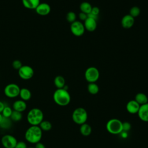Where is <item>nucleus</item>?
I'll use <instances>...</instances> for the list:
<instances>
[{
    "mask_svg": "<svg viewBox=\"0 0 148 148\" xmlns=\"http://www.w3.org/2000/svg\"><path fill=\"white\" fill-rule=\"evenodd\" d=\"M54 84L57 88H63L65 86V79L62 76H57L54 78Z\"/></svg>",
    "mask_w": 148,
    "mask_h": 148,
    "instance_id": "412c9836",
    "label": "nucleus"
},
{
    "mask_svg": "<svg viewBox=\"0 0 148 148\" xmlns=\"http://www.w3.org/2000/svg\"><path fill=\"white\" fill-rule=\"evenodd\" d=\"M72 119L75 123L80 125L86 123L88 119L87 112L84 108L78 107L73 111Z\"/></svg>",
    "mask_w": 148,
    "mask_h": 148,
    "instance_id": "39448f33",
    "label": "nucleus"
},
{
    "mask_svg": "<svg viewBox=\"0 0 148 148\" xmlns=\"http://www.w3.org/2000/svg\"><path fill=\"white\" fill-rule=\"evenodd\" d=\"M140 105L148 103V98L147 95L143 92H139L136 94L134 99Z\"/></svg>",
    "mask_w": 148,
    "mask_h": 148,
    "instance_id": "6ab92c4d",
    "label": "nucleus"
},
{
    "mask_svg": "<svg viewBox=\"0 0 148 148\" xmlns=\"http://www.w3.org/2000/svg\"><path fill=\"white\" fill-rule=\"evenodd\" d=\"M35 148H46V147L43 143L39 142L35 144Z\"/></svg>",
    "mask_w": 148,
    "mask_h": 148,
    "instance_id": "f704fd0d",
    "label": "nucleus"
},
{
    "mask_svg": "<svg viewBox=\"0 0 148 148\" xmlns=\"http://www.w3.org/2000/svg\"><path fill=\"white\" fill-rule=\"evenodd\" d=\"M66 20L68 22L71 23V24L76 21V15L73 12H69L66 16Z\"/></svg>",
    "mask_w": 148,
    "mask_h": 148,
    "instance_id": "cd10ccee",
    "label": "nucleus"
},
{
    "mask_svg": "<svg viewBox=\"0 0 148 148\" xmlns=\"http://www.w3.org/2000/svg\"><path fill=\"white\" fill-rule=\"evenodd\" d=\"M92 8V7L91 6V4L87 2H83L80 5V9L82 12L84 13L87 14L91 13Z\"/></svg>",
    "mask_w": 148,
    "mask_h": 148,
    "instance_id": "5701e85b",
    "label": "nucleus"
},
{
    "mask_svg": "<svg viewBox=\"0 0 148 148\" xmlns=\"http://www.w3.org/2000/svg\"><path fill=\"white\" fill-rule=\"evenodd\" d=\"M53 97L54 102L61 106L68 105L71 100L69 92L64 88H57L54 92Z\"/></svg>",
    "mask_w": 148,
    "mask_h": 148,
    "instance_id": "f257e3e1",
    "label": "nucleus"
},
{
    "mask_svg": "<svg viewBox=\"0 0 148 148\" xmlns=\"http://www.w3.org/2000/svg\"><path fill=\"white\" fill-rule=\"evenodd\" d=\"M27 148H35V147H27Z\"/></svg>",
    "mask_w": 148,
    "mask_h": 148,
    "instance_id": "4c0bfd02",
    "label": "nucleus"
},
{
    "mask_svg": "<svg viewBox=\"0 0 148 148\" xmlns=\"http://www.w3.org/2000/svg\"><path fill=\"white\" fill-rule=\"evenodd\" d=\"M43 113L39 108L31 109L27 116L28 122L31 125H39L43 120Z\"/></svg>",
    "mask_w": 148,
    "mask_h": 148,
    "instance_id": "7ed1b4c3",
    "label": "nucleus"
},
{
    "mask_svg": "<svg viewBox=\"0 0 148 148\" xmlns=\"http://www.w3.org/2000/svg\"><path fill=\"white\" fill-rule=\"evenodd\" d=\"M36 13L40 16H46L49 14L51 11L50 6L45 2L40 3L35 9Z\"/></svg>",
    "mask_w": 148,
    "mask_h": 148,
    "instance_id": "9b49d317",
    "label": "nucleus"
},
{
    "mask_svg": "<svg viewBox=\"0 0 148 148\" xmlns=\"http://www.w3.org/2000/svg\"><path fill=\"white\" fill-rule=\"evenodd\" d=\"M23 6L28 9H35L40 3V0H21Z\"/></svg>",
    "mask_w": 148,
    "mask_h": 148,
    "instance_id": "f3484780",
    "label": "nucleus"
},
{
    "mask_svg": "<svg viewBox=\"0 0 148 148\" xmlns=\"http://www.w3.org/2000/svg\"><path fill=\"white\" fill-rule=\"evenodd\" d=\"M4 108H5L4 103L2 101H0V113H2V112L3 109H4Z\"/></svg>",
    "mask_w": 148,
    "mask_h": 148,
    "instance_id": "c9c22d12",
    "label": "nucleus"
},
{
    "mask_svg": "<svg viewBox=\"0 0 148 148\" xmlns=\"http://www.w3.org/2000/svg\"><path fill=\"white\" fill-rule=\"evenodd\" d=\"M10 119L14 121H18L22 119V114L21 112L13 110Z\"/></svg>",
    "mask_w": 148,
    "mask_h": 148,
    "instance_id": "393cba45",
    "label": "nucleus"
},
{
    "mask_svg": "<svg viewBox=\"0 0 148 148\" xmlns=\"http://www.w3.org/2000/svg\"><path fill=\"white\" fill-rule=\"evenodd\" d=\"M20 88L15 83H10L7 84L4 88L5 95L10 98H13L18 97L20 94Z\"/></svg>",
    "mask_w": 148,
    "mask_h": 148,
    "instance_id": "423d86ee",
    "label": "nucleus"
},
{
    "mask_svg": "<svg viewBox=\"0 0 148 148\" xmlns=\"http://www.w3.org/2000/svg\"><path fill=\"white\" fill-rule=\"evenodd\" d=\"M106 129L111 134H120L123 131V122L118 119H111L106 123Z\"/></svg>",
    "mask_w": 148,
    "mask_h": 148,
    "instance_id": "20e7f679",
    "label": "nucleus"
},
{
    "mask_svg": "<svg viewBox=\"0 0 148 148\" xmlns=\"http://www.w3.org/2000/svg\"><path fill=\"white\" fill-rule=\"evenodd\" d=\"M13 110H12V109L9 107V106H5L4 109H3L1 114L2 115V116L3 117H6V118H10L12 113Z\"/></svg>",
    "mask_w": 148,
    "mask_h": 148,
    "instance_id": "a878e982",
    "label": "nucleus"
},
{
    "mask_svg": "<svg viewBox=\"0 0 148 148\" xmlns=\"http://www.w3.org/2000/svg\"><path fill=\"white\" fill-rule=\"evenodd\" d=\"M131 124L128 121L123 122V131L128 132L131 129Z\"/></svg>",
    "mask_w": 148,
    "mask_h": 148,
    "instance_id": "c756f323",
    "label": "nucleus"
},
{
    "mask_svg": "<svg viewBox=\"0 0 148 148\" xmlns=\"http://www.w3.org/2000/svg\"><path fill=\"white\" fill-rule=\"evenodd\" d=\"M18 74L20 77L23 80L31 79L34 74L33 68L29 65H23L18 70Z\"/></svg>",
    "mask_w": 148,
    "mask_h": 148,
    "instance_id": "6e6552de",
    "label": "nucleus"
},
{
    "mask_svg": "<svg viewBox=\"0 0 148 148\" xmlns=\"http://www.w3.org/2000/svg\"><path fill=\"white\" fill-rule=\"evenodd\" d=\"M87 90L90 94L95 95L99 92V88L95 83H89L87 86Z\"/></svg>",
    "mask_w": 148,
    "mask_h": 148,
    "instance_id": "4be33fe9",
    "label": "nucleus"
},
{
    "mask_svg": "<svg viewBox=\"0 0 148 148\" xmlns=\"http://www.w3.org/2000/svg\"><path fill=\"white\" fill-rule=\"evenodd\" d=\"M19 96L21 99L24 101H28L31 98V92L30 90L27 88H20Z\"/></svg>",
    "mask_w": 148,
    "mask_h": 148,
    "instance_id": "aec40b11",
    "label": "nucleus"
},
{
    "mask_svg": "<svg viewBox=\"0 0 148 148\" xmlns=\"http://www.w3.org/2000/svg\"><path fill=\"white\" fill-rule=\"evenodd\" d=\"M140 105L135 100L129 101L126 105V110L127 111L132 114H137L140 108Z\"/></svg>",
    "mask_w": 148,
    "mask_h": 148,
    "instance_id": "ddd939ff",
    "label": "nucleus"
},
{
    "mask_svg": "<svg viewBox=\"0 0 148 148\" xmlns=\"http://www.w3.org/2000/svg\"><path fill=\"white\" fill-rule=\"evenodd\" d=\"M79 18H80L81 20H82V21H85V20L87 18L88 16H87V14H86V13H83V12H81V13H80L79 14Z\"/></svg>",
    "mask_w": 148,
    "mask_h": 148,
    "instance_id": "72a5a7b5",
    "label": "nucleus"
},
{
    "mask_svg": "<svg viewBox=\"0 0 148 148\" xmlns=\"http://www.w3.org/2000/svg\"><path fill=\"white\" fill-rule=\"evenodd\" d=\"M79 131L82 135L84 136H88L92 132V128L90 124L86 123L80 125Z\"/></svg>",
    "mask_w": 148,
    "mask_h": 148,
    "instance_id": "a211bd4d",
    "label": "nucleus"
},
{
    "mask_svg": "<svg viewBox=\"0 0 148 148\" xmlns=\"http://www.w3.org/2000/svg\"><path fill=\"white\" fill-rule=\"evenodd\" d=\"M99 13V9L97 7H93L92 8L91 11V13H92V14L98 16V14Z\"/></svg>",
    "mask_w": 148,
    "mask_h": 148,
    "instance_id": "473e14b6",
    "label": "nucleus"
},
{
    "mask_svg": "<svg viewBox=\"0 0 148 148\" xmlns=\"http://www.w3.org/2000/svg\"><path fill=\"white\" fill-rule=\"evenodd\" d=\"M2 119H3V116H2V114H1V113H0V123L2 121Z\"/></svg>",
    "mask_w": 148,
    "mask_h": 148,
    "instance_id": "e433bc0d",
    "label": "nucleus"
},
{
    "mask_svg": "<svg viewBox=\"0 0 148 148\" xmlns=\"http://www.w3.org/2000/svg\"><path fill=\"white\" fill-rule=\"evenodd\" d=\"M12 67L15 69H17V70H18L22 66H23V64L21 63V62L18 60H14L13 62H12Z\"/></svg>",
    "mask_w": 148,
    "mask_h": 148,
    "instance_id": "7c9ffc66",
    "label": "nucleus"
},
{
    "mask_svg": "<svg viewBox=\"0 0 148 148\" xmlns=\"http://www.w3.org/2000/svg\"><path fill=\"white\" fill-rule=\"evenodd\" d=\"M15 148H27L26 143L23 141H19L17 142Z\"/></svg>",
    "mask_w": 148,
    "mask_h": 148,
    "instance_id": "2f4dec72",
    "label": "nucleus"
},
{
    "mask_svg": "<svg viewBox=\"0 0 148 148\" xmlns=\"http://www.w3.org/2000/svg\"><path fill=\"white\" fill-rule=\"evenodd\" d=\"M9 118H6L3 117V119L2 121L0 123V125L1 127L4 128H8L10 125V121L9 120Z\"/></svg>",
    "mask_w": 148,
    "mask_h": 148,
    "instance_id": "c85d7f7f",
    "label": "nucleus"
},
{
    "mask_svg": "<svg viewBox=\"0 0 148 148\" xmlns=\"http://www.w3.org/2000/svg\"><path fill=\"white\" fill-rule=\"evenodd\" d=\"M17 142L16 138L9 134L3 135L1 139L2 145L5 148H15Z\"/></svg>",
    "mask_w": 148,
    "mask_h": 148,
    "instance_id": "1a4fd4ad",
    "label": "nucleus"
},
{
    "mask_svg": "<svg viewBox=\"0 0 148 148\" xmlns=\"http://www.w3.org/2000/svg\"><path fill=\"white\" fill-rule=\"evenodd\" d=\"M13 108L14 110L22 113L27 108V104L22 99L17 100L13 103Z\"/></svg>",
    "mask_w": 148,
    "mask_h": 148,
    "instance_id": "dca6fc26",
    "label": "nucleus"
},
{
    "mask_svg": "<svg viewBox=\"0 0 148 148\" xmlns=\"http://www.w3.org/2000/svg\"><path fill=\"white\" fill-rule=\"evenodd\" d=\"M71 31L75 36H80L84 33L85 28L82 23L79 21H75L71 25Z\"/></svg>",
    "mask_w": 148,
    "mask_h": 148,
    "instance_id": "9d476101",
    "label": "nucleus"
},
{
    "mask_svg": "<svg viewBox=\"0 0 148 148\" xmlns=\"http://www.w3.org/2000/svg\"><path fill=\"white\" fill-rule=\"evenodd\" d=\"M84 76L88 82L95 83L99 77V72L97 68L94 66H91L87 69Z\"/></svg>",
    "mask_w": 148,
    "mask_h": 148,
    "instance_id": "0eeeda50",
    "label": "nucleus"
},
{
    "mask_svg": "<svg viewBox=\"0 0 148 148\" xmlns=\"http://www.w3.org/2000/svg\"><path fill=\"white\" fill-rule=\"evenodd\" d=\"M137 114L141 121L146 123L148 122V103L140 106Z\"/></svg>",
    "mask_w": 148,
    "mask_h": 148,
    "instance_id": "f8f14e48",
    "label": "nucleus"
},
{
    "mask_svg": "<svg viewBox=\"0 0 148 148\" xmlns=\"http://www.w3.org/2000/svg\"><path fill=\"white\" fill-rule=\"evenodd\" d=\"M134 23V18L130 14L125 15L121 19V25L124 28L132 27Z\"/></svg>",
    "mask_w": 148,
    "mask_h": 148,
    "instance_id": "2eb2a0df",
    "label": "nucleus"
},
{
    "mask_svg": "<svg viewBox=\"0 0 148 148\" xmlns=\"http://www.w3.org/2000/svg\"><path fill=\"white\" fill-rule=\"evenodd\" d=\"M140 9L137 6L132 7L130 11V15H131L134 18L138 17L140 14Z\"/></svg>",
    "mask_w": 148,
    "mask_h": 148,
    "instance_id": "bb28decb",
    "label": "nucleus"
},
{
    "mask_svg": "<svg viewBox=\"0 0 148 148\" xmlns=\"http://www.w3.org/2000/svg\"><path fill=\"white\" fill-rule=\"evenodd\" d=\"M97 21L96 20L90 18V17H87V18L84 21V26L85 28V29H87L88 31L90 32H92L95 30L97 28Z\"/></svg>",
    "mask_w": 148,
    "mask_h": 148,
    "instance_id": "4468645a",
    "label": "nucleus"
},
{
    "mask_svg": "<svg viewBox=\"0 0 148 148\" xmlns=\"http://www.w3.org/2000/svg\"><path fill=\"white\" fill-rule=\"evenodd\" d=\"M42 137V131L39 125H31L25 133V138L31 143H37L40 142Z\"/></svg>",
    "mask_w": 148,
    "mask_h": 148,
    "instance_id": "f03ea898",
    "label": "nucleus"
},
{
    "mask_svg": "<svg viewBox=\"0 0 148 148\" xmlns=\"http://www.w3.org/2000/svg\"><path fill=\"white\" fill-rule=\"evenodd\" d=\"M39 127L42 131H49L51 129L52 124L50 121L47 120H43L39 125Z\"/></svg>",
    "mask_w": 148,
    "mask_h": 148,
    "instance_id": "b1692460",
    "label": "nucleus"
}]
</instances>
